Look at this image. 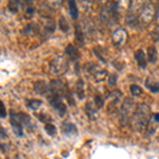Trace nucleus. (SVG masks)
<instances>
[{"label":"nucleus","mask_w":159,"mask_h":159,"mask_svg":"<svg viewBox=\"0 0 159 159\" xmlns=\"http://www.w3.org/2000/svg\"><path fill=\"white\" fill-rule=\"evenodd\" d=\"M151 108L147 104H139L136 106L134 114L132 115L129 124L132 125L133 129L141 132L147 129L148 124L150 123Z\"/></svg>","instance_id":"1"},{"label":"nucleus","mask_w":159,"mask_h":159,"mask_svg":"<svg viewBox=\"0 0 159 159\" xmlns=\"http://www.w3.org/2000/svg\"><path fill=\"white\" fill-rule=\"evenodd\" d=\"M101 18L106 25H112L117 24L119 20L118 14V3L116 2H107L101 10Z\"/></svg>","instance_id":"2"},{"label":"nucleus","mask_w":159,"mask_h":159,"mask_svg":"<svg viewBox=\"0 0 159 159\" xmlns=\"http://www.w3.org/2000/svg\"><path fill=\"white\" fill-rule=\"evenodd\" d=\"M136 109V102L132 98H125L124 102L122 103L121 108L119 110V119L121 125L129 124L132 115L134 114Z\"/></svg>","instance_id":"3"},{"label":"nucleus","mask_w":159,"mask_h":159,"mask_svg":"<svg viewBox=\"0 0 159 159\" xmlns=\"http://www.w3.org/2000/svg\"><path fill=\"white\" fill-rule=\"evenodd\" d=\"M84 71L91 75L96 82H103L107 76L106 70L103 68H101L99 65H97L96 63H87L84 66Z\"/></svg>","instance_id":"4"},{"label":"nucleus","mask_w":159,"mask_h":159,"mask_svg":"<svg viewBox=\"0 0 159 159\" xmlns=\"http://www.w3.org/2000/svg\"><path fill=\"white\" fill-rule=\"evenodd\" d=\"M48 101H49L51 106L58 112V115H60L61 117H64L67 114V106L64 103L63 98H61L58 93L50 92L49 97H48Z\"/></svg>","instance_id":"5"},{"label":"nucleus","mask_w":159,"mask_h":159,"mask_svg":"<svg viewBox=\"0 0 159 159\" xmlns=\"http://www.w3.org/2000/svg\"><path fill=\"white\" fill-rule=\"evenodd\" d=\"M10 122H11L15 134L18 137H22L24 136V125L19 121V119L17 118L16 111H14V110L10 111Z\"/></svg>","instance_id":"6"},{"label":"nucleus","mask_w":159,"mask_h":159,"mask_svg":"<svg viewBox=\"0 0 159 159\" xmlns=\"http://www.w3.org/2000/svg\"><path fill=\"white\" fill-rule=\"evenodd\" d=\"M141 10H142V11H141L139 18L143 25H147L154 17V9L151 4H145Z\"/></svg>","instance_id":"7"},{"label":"nucleus","mask_w":159,"mask_h":159,"mask_svg":"<svg viewBox=\"0 0 159 159\" xmlns=\"http://www.w3.org/2000/svg\"><path fill=\"white\" fill-rule=\"evenodd\" d=\"M126 40V32L123 29H118L117 31H115L114 34H112V42L114 45L117 47H120Z\"/></svg>","instance_id":"8"},{"label":"nucleus","mask_w":159,"mask_h":159,"mask_svg":"<svg viewBox=\"0 0 159 159\" xmlns=\"http://www.w3.org/2000/svg\"><path fill=\"white\" fill-rule=\"evenodd\" d=\"M33 87H34V90L37 93L42 94V96H46V94L50 93V85L46 83L45 81H36Z\"/></svg>","instance_id":"9"},{"label":"nucleus","mask_w":159,"mask_h":159,"mask_svg":"<svg viewBox=\"0 0 159 159\" xmlns=\"http://www.w3.org/2000/svg\"><path fill=\"white\" fill-rule=\"evenodd\" d=\"M65 53H66V55H67L71 61H78L79 58H80V56H81V54H80V52H79V50H78V48L74 47V46L71 45V43L66 47Z\"/></svg>","instance_id":"10"},{"label":"nucleus","mask_w":159,"mask_h":159,"mask_svg":"<svg viewBox=\"0 0 159 159\" xmlns=\"http://www.w3.org/2000/svg\"><path fill=\"white\" fill-rule=\"evenodd\" d=\"M135 60L137 61L138 66L141 68V69H145L148 65V61H147V57H145V54L142 50H138L136 51L135 53Z\"/></svg>","instance_id":"11"},{"label":"nucleus","mask_w":159,"mask_h":159,"mask_svg":"<svg viewBox=\"0 0 159 159\" xmlns=\"http://www.w3.org/2000/svg\"><path fill=\"white\" fill-rule=\"evenodd\" d=\"M61 130H63V133L66 136L76 135V133H78L76 126L73 123H70V122H64L63 125H61Z\"/></svg>","instance_id":"12"},{"label":"nucleus","mask_w":159,"mask_h":159,"mask_svg":"<svg viewBox=\"0 0 159 159\" xmlns=\"http://www.w3.org/2000/svg\"><path fill=\"white\" fill-rule=\"evenodd\" d=\"M145 87L153 93H157L159 91V83L152 78H148L145 81Z\"/></svg>","instance_id":"13"},{"label":"nucleus","mask_w":159,"mask_h":159,"mask_svg":"<svg viewBox=\"0 0 159 159\" xmlns=\"http://www.w3.org/2000/svg\"><path fill=\"white\" fill-rule=\"evenodd\" d=\"M51 65H53V66L55 65V67H51L52 70L54 71V73H61V72H63V71L67 70V69H65V67L67 68V66H65V63H64L61 58L54 60L52 63H51Z\"/></svg>","instance_id":"14"},{"label":"nucleus","mask_w":159,"mask_h":159,"mask_svg":"<svg viewBox=\"0 0 159 159\" xmlns=\"http://www.w3.org/2000/svg\"><path fill=\"white\" fill-rule=\"evenodd\" d=\"M75 94L80 100L85 98V91H84V81L82 79H79L75 83Z\"/></svg>","instance_id":"15"},{"label":"nucleus","mask_w":159,"mask_h":159,"mask_svg":"<svg viewBox=\"0 0 159 159\" xmlns=\"http://www.w3.org/2000/svg\"><path fill=\"white\" fill-rule=\"evenodd\" d=\"M97 107L93 106V104L90 103V102H87L86 103V106H85V110H86V114L88 118L90 120L93 121L94 119H96V116H97Z\"/></svg>","instance_id":"16"},{"label":"nucleus","mask_w":159,"mask_h":159,"mask_svg":"<svg viewBox=\"0 0 159 159\" xmlns=\"http://www.w3.org/2000/svg\"><path fill=\"white\" fill-rule=\"evenodd\" d=\"M148 61L152 64H155L158 60V52L154 46H151V47L148 48Z\"/></svg>","instance_id":"17"},{"label":"nucleus","mask_w":159,"mask_h":159,"mask_svg":"<svg viewBox=\"0 0 159 159\" xmlns=\"http://www.w3.org/2000/svg\"><path fill=\"white\" fill-rule=\"evenodd\" d=\"M68 6H69V12H70V15L72 17L73 20H76L79 18V10H78V7H76V3L75 1H68Z\"/></svg>","instance_id":"18"},{"label":"nucleus","mask_w":159,"mask_h":159,"mask_svg":"<svg viewBox=\"0 0 159 159\" xmlns=\"http://www.w3.org/2000/svg\"><path fill=\"white\" fill-rule=\"evenodd\" d=\"M16 115H17V118H18L19 121L21 122V124L24 125V126H30L32 120H31V117L29 115L25 114V112H16Z\"/></svg>","instance_id":"19"},{"label":"nucleus","mask_w":159,"mask_h":159,"mask_svg":"<svg viewBox=\"0 0 159 159\" xmlns=\"http://www.w3.org/2000/svg\"><path fill=\"white\" fill-rule=\"evenodd\" d=\"M42 104H43V102L37 99H29L25 101V105L32 110H37L42 106Z\"/></svg>","instance_id":"20"},{"label":"nucleus","mask_w":159,"mask_h":159,"mask_svg":"<svg viewBox=\"0 0 159 159\" xmlns=\"http://www.w3.org/2000/svg\"><path fill=\"white\" fill-rule=\"evenodd\" d=\"M75 43L80 47L84 46V33L81 30L80 25H75Z\"/></svg>","instance_id":"21"},{"label":"nucleus","mask_w":159,"mask_h":159,"mask_svg":"<svg viewBox=\"0 0 159 159\" xmlns=\"http://www.w3.org/2000/svg\"><path fill=\"white\" fill-rule=\"evenodd\" d=\"M58 27H60V29H61V31H63L64 33L68 32L69 29H70L68 21L66 20L65 17H63V16H61V18H60V20H58Z\"/></svg>","instance_id":"22"},{"label":"nucleus","mask_w":159,"mask_h":159,"mask_svg":"<svg viewBox=\"0 0 159 159\" xmlns=\"http://www.w3.org/2000/svg\"><path fill=\"white\" fill-rule=\"evenodd\" d=\"M130 93L134 97H140L141 94H143V90L138 85H132L130 86Z\"/></svg>","instance_id":"23"},{"label":"nucleus","mask_w":159,"mask_h":159,"mask_svg":"<svg viewBox=\"0 0 159 159\" xmlns=\"http://www.w3.org/2000/svg\"><path fill=\"white\" fill-rule=\"evenodd\" d=\"M19 6H20V1H10L7 3V9L12 13H17L18 12Z\"/></svg>","instance_id":"24"},{"label":"nucleus","mask_w":159,"mask_h":159,"mask_svg":"<svg viewBox=\"0 0 159 159\" xmlns=\"http://www.w3.org/2000/svg\"><path fill=\"white\" fill-rule=\"evenodd\" d=\"M94 105H96V107L98 109L103 107L104 99H103V97H102L101 94H96V96H94Z\"/></svg>","instance_id":"25"},{"label":"nucleus","mask_w":159,"mask_h":159,"mask_svg":"<svg viewBox=\"0 0 159 159\" xmlns=\"http://www.w3.org/2000/svg\"><path fill=\"white\" fill-rule=\"evenodd\" d=\"M102 50H103V49H102L101 47H96L93 49V52H94V54L97 55V57H98L100 61H102L103 63H106V58L103 56V52H102Z\"/></svg>","instance_id":"26"},{"label":"nucleus","mask_w":159,"mask_h":159,"mask_svg":"<svg viewBox=\"0 0 159 159\" xmlns=\"http://www.w3.org/2000/svg\"><path fill=\"white\" fill-rule=\"evenodd\" d=\"M45 129L50 136H54L56 134V127L53 124H51V123H47V124H46Z\"/></svg>","instance_id":"27"},{"label":"nucleus","mask_w":159,"mask_h":159,"mask_svg":"<svg viewBox=\"0 0 159 159\" xmlns=\"http://www.w3.org/2000/svg\"><path fill=\"white\" fill-rule=\"evenodd\" d=\"M118 81V75L117 74H110L109 78H108V84L110 86H115L117 84Z\"/></svg>","instance_id":"28"},{"label":"nucleus","mask_w":159,"mask_h":159,"mask_svg":"<svg viewBox=\"0 0 159 159\" xmlns=\"http://www.w3.org/2000/svg\"><path fill=\"white\" fill-rule=\"evenodd\" d=\"M7 117V108L4 106V103L0 100V118H6Z\"/></svg>","instance_id":"29"},{"label":"nucleus","mask_w":159,"mask_h":159,"mask_svg":"<svg viewBox=\"0 0 159 159\" xmlns=\"http://www.w3.org/2000/svg\"><path fill=\"white\" fill-rule=\"evenodd\" d=\"M38 119L40 120L42 122H50L51 121V117L49 116V115H47V114H40V115H38Z\"/></svg>","instance_id":"30"},{"label":"nucleus","mask_w":159,"mask_h":159,"mask_svg":"<svg viewBox=\"0 0 159 159\" xmlns=\"http://www.w3.org/2000/svg\"><path fill=\"white\" fill-rule=\"evenodd\" d=\"M7 132L4 130L3 127L0 126V138H7Z\"/></svg>","instance_id":"31"},{"label":"nucleus","mask_w":159,"mask_h":159,"mask_svg":"<svg viewBox=\"0 0 159 159\" xmlns=\"http://www.w3.org/2000/svg\"><path fill=\"white\" fill-rule=\"evenodd\" d=\"M33 13H34V9L33 7H27V10H25V14L27 15H33Z\"/></svg>","instance_id":"32"},{"label":"nucleus","mask_w":159,"mask_h":159,"mask_svg":"<svg viewBox=\"0 0 159 159\" xmlns=\"http://www.w3.org/2000/svg\"><path fill=\"white\" fill-rule=\"evenodd\" d=\"M154 119L156 120V122L159 123V114H155V115H154Z\"/></svg>","instance_id":"33"}]
</instances>
